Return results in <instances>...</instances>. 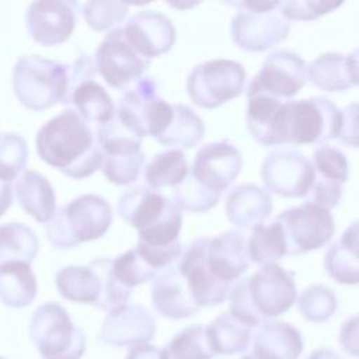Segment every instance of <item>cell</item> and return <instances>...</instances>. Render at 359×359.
Listing matches in <instances>:
<instances>
[{
	"mask_svg": "<svg viewBox=\"0 0 359 359\" xmlns=\"http://www.w3.org/2000/svg\"><path fill=\"white\" fill-rule=\"evenodd\" d=\"M275 220L283 231L286 255L318 250L331 240L335 231L330 210L309 202L283 210Z\"/></svg>",
	"mask_w": 359,
	"mask_h": 359,
	"instance_id": "cell-10",
	"label": "cell"
},
{
	"mask_svg": "<svg viewBox=\"0 0 359 359\" xmlns=\"http://www.w3.org/2000/svg\"><path fill=\"white\" fill-rule=\"evenodd\" d=\"M339 342L345 352L358 358V317L352 316L348 318L339 331Z\"/></svg>",
	"mask_w": 359,
	"mask_h": 359,
	"instance_id": "cell-47",
	"label": "cell"
},
{
	"mask_svg": "<svg viewBox=\"0 0 359 359\" xmlns=\"http://www.w3.org/2000/svg\"><path fill=\"white\" fill-rule=\"evenodd\" d=\"M241 359H257V358H255V356H254V355H252V353H248V355H245V356H243V358H241Z\"/></svg>",
	"mask_w": 359,
	"mask_h": 359,
	"instance_id": "cell-51",
	"label": "cell"
},
{
	"mask_svg": "<svg viewBox=\"0 0 359 359\" xmlns=\"http://www.w3.org/2000/svg\"><path fill=\"white\" fill-rule=\"evenodd\" d=\"M251 338L257 359H299L304 348L299 330L285 321L262 323Z\"/></svg>",
	"mask_w": 359,
	"mask_h": 359,
	"instance_id": "cell-26",
	"label": "cell"
},
{
	"mask_svg": "<svg viewBox=\"0 0 359 359\" xmlns=\"http://www.w3.org/2000/svg\"><path fill=\"white\" fill-rule=\"evenodd\" d=\"M215 355L208 328L201 324L184 328L160 348V359H213Z\"/></svg>",
	"mask_w": 359,
	"mask_h": 359,
	"instance_id": "cell-35",
	"label": "cell"
},
{
	"mask_svg": "<svg viewBox=\"0 0 359 359\" xmlns=\"http://www.w3.org/2000/svg\"><path fill=\"white\" fill-rule=\"evenodd\" d=\"M245 87L243 65L230 59H213L196 65L188 74L187 93L191 101L213 109L241 95Z\"/></svg>",
	"mask_w": 359,
	"mask_h": 359,
	"instance_id": "cell-9",
	"label": "cell"
},
{
	"mask_svg": "<svg viewBox=\"0 0 359 359\" xmlns=\"http://www.w3.org/2000/svg\"><path fill=\"white\" fill-rule=\"evenodd\" d=\"M116 210L121 219L137 230V234L182 217V210L174 202L146 185L126 189L118 201Z\"/></svg>",
	"mask_w": 359,
	"mask_h": 359,
	"instance_id": "cell-14",
	"label": "cell"
},
{
	"mask_svg": "<svg viewBox=\"0 0 359 359\" xmlns=\"http://www.w3.org/2000/svg\"><path fill=\"white\" fill-rule=\"evenodd\" d=\"M342 3L323 1V0H289L279 1V11L287 21H311L332 10Z\"/></svg>",
	"mask_w": 359,
	"mask_h": 359,
	"instance_id": "cell-45",
	"label": "cell"
},
{
	"mask_svg": "<svg viewBox=\"0 0 359 359\" xmlns=\"http://www.w3.org/2000/svg\"><path fill=\"white\" fill-rule=\"evenodd\" d=\"M342 112L328 98L311 97L280 104L275 121V144H310L338 139Z\"/></svg>",
	"mask_w": 359,
	"mask_h": 359,
	"instance_id": "cell-3",
	"label": "cell"
},
{
	"mask_svg": "<svg viewBox=\"0 0 359 359\" xmlns=\"http://www.w3.org/2000/svg\"><path fill=\"white\" fill-rule=\"evenodd\" d=\"M28 330L42 359H80L86 351L83 330L56 302L41 304L32 313Z\"/></svg>",
	"mask_w": 359,
	"mask_h": 359,
	"instance_id": "cell-6",
	"label": "cell"
},
{
	"mask_svg": "<svg viewBox=\"0 0 359 359\" xmlns=\"http://www.w3.org/2000/svg\"><path fill=\"white\" fill-rule=\"evenodd\" d=\"M206 328L216 355L241 353L248 348L252 337V327L243 323L229 310L219 314Z\"/></svg>",
	"mask_w": 359,
	"mask_h": 359,
	"instance_id": "cell-32",
	"label": "cell"
},
{
	"mask_svg": "<svg viewBox=\"0 0 359 359\" xmlns=\"http://www.w3.org/2000/svg\"><path fill=\"white\" fill-rule=\"evenodd\" d=\"M338 306L334 290L325 285H311L297 297L300 314L311 323H324L332 317Z\"/></svg>",
	"mask_w": 359,
	"mask_h": 359,
	"instance_id": "cell-40",
	"label": "cell"
},
{
	"mask_svg": "<svg viewBox=\"0 0 359 359\" xmlns=\"http://www.w3.org/2000/svg\"><path fill=\"white\" fill-rule=\"evenodd\" d=\"M313 178L311 161L296 150H275L261 165V180L266 189L283 198H304Z\"/></svg>",
	"mask_w": 359,
	"mask_h": 359,
	"instance_id": "cell-13",
	"label": "cell"
},
{
	"mask_svg": "<svg viewBox=\"0 0 359 359\" xmlns=\"http://www.w3.org/2000/svg\"><path fill=\"white\" fill-rule=\"evenodd\" d=\"M282 102L262 94L247 95V129L262 146H275V121Z\"/></svg>",
	"mask_w": 359,
	"mask_h": 359,
	"instance_id": "cell-34",
	"label": "cell"
},
{
	"mask_svg": "<svg viewBox=\"0 0 359 359\" xmlns=\"http://www.w3.org/2000/svg\"><path fill=\"white\" fill-rule=\"evenodd\" d=\"M112 222L109 203L95 194H84L56 209L45 223L48 241L57 250H69L80 243L102 237Z\"/></svg>",
	"mask_w": 359,
	"mask_h": 359,
	"instance_id": "cell-4",
	"label": "cell"
},
{
	"mask_svg": "<svg viewBox=\"0 0 359 359\" xmlns=\"http://www.w3.org/2000/svg\"><path fill=\"white\" fill-rule=\"evenodd\" d=\"M327 273L338 283H358V222L355 220L342 236L334 241L324 255Z\"/></svg>",
	"mask_w": 359,
	"mask_h": 359,
	"instance_id": "cell-28",
	"label": "cell"
},
{
	"mask_svg": "<svg viewBox=\"0 0 359 359\" xmlns=\"http://www.w3.org/2000/svg\"><path fill=\"white\" fill-rule=\"evenodd\" d=\"M39 250V241L32 229L24 223L0 224V265L10 261L31 264Z\"/></svg>",
	"mask_w": 359,
	"mask_h": 359,
	"instance_id": "cell-36",
	"label": "cell"
},
{
	"mask_svg": "<svg viewBox=\"0 0 359 359\" xmlns=\"http://www.w3.org/2000/svg\"><path fill=\"white\" fill-rule=\"evenodd\" d=\"M94 65L109 87L125 90L149 69L150 59L140 55L118 27L108 31L98 45Z\"/></svg>",
	"mask_w": 359,
	"mask_h": 359,
	"instance_id": "cell-11",
	"label": "cell"
},
{
	"mask_svg": "<svg viewBox=\"0 0 359 359\" xmlns=\"http://www.w3.org/2000/svg\"><path fill=\"white\" fill-rule=\"evenodd\" d=\"M341 112H342V121H341V130H339L338 139L349 147H356L358 146V123H356L358 104L352 102L344 109H341Z\"/></svg>",
	"mask_w": 359,
	"mask_h": 359,
	"instance_id": "cell-46",
	"label": "cell"
},
{
	"mask_svg": "<svg viewBox=\"0 0 359 359\" xmlns=\"http://www.w3.org/2000/svg\"><path fill=\"white\" fill-rule=\"evenodd\" d=\"M95 137L102 153L101 170L107 180L116 185H129L139 178L144 163L142 140L114 118L98 125Z\"/></svg>",
	"mask_w": 359,
	"mask_h": 359,
	"instance_id": "cell-8",
	"label": "cell"
},
{
	"mask_svg": "<svg viewBox=\"0 0 359 359\" xmlns=\"http://www.w3.org/2000/svg\"><path fill=\"white\" fill-rule=\"evenodd\" d=\"M111 269L114 276L129 289L151 280L158 273L140 257L136 248H130L111 259Z\"/></svg>",
	"mask_w": 359,
	"mask_h": 359,
	"instance_id": "cell-42",
	"label": "cell"
},
{
	"mask_svg": "<svg viewBox=\"0 0 359 359\" xmlns=\"http://www.w3.org/2000/svg\"><path fill=\"white\" fill-rule=\"evenodd\" d=\"M307 79L324 91H345L358 84V50L349 55L328 52L307 66Z\"/></svg>",
	"mask_w": 359,
	"mask_h": 359,
	"instance_id": "cell-25",
	"label": "cell"
},
{
	"mask_svg": "<svg viewBox=\"0 0 359 359\" xmlns=\"http://www.w3.org/2000/svg\"><path fill=\"white\" fill-rule=\"evenodd\" d=\"M0 359H6V358H4V356H0Z\"/></svg>",
	"mask_w": 359,
	"mask_h": 359,
	"instance_id": "cell-52",
	"label": "cell"
},
{
	"mask_svg": "<svg viewBox=\"0 0 359 359\" xmlns=\"http://www.w3.org/2000/svg\"><path fill=\"white\" fill-rule=\"evenodd\" d=\"M272 212L269 194L255 184H241L231 188L224 199V213L238 229H254L264 223Z\"/></svg>",
	"mask_w": 359,
	"mask_h": 359,
	"instance_id": "cell-24",
	"label": "cell"
},
{
	"mask_svg": "<svg viewBox=\"0 0 359 359\" xmlns=\"http://www.w3.org/2000/svg\"><path fill=\"white\" fill-rule=\"evenodd\" d=\"M73 105L83 121L104 125L115 115V105L108 93L94 80H87L74 87L63 101Z\"/></svg>",
	"mask_w": 359,
	"mask_h": 359,
	"instance_id": "cell-31",
	"label": "cell"
},
{
	"mask_svg": "<svg viewBox=\"0 0 359 359\" xmlns=\"http://www.w3.org/2000/svg\"><path fill=\"white\" fill-rule=\"evenodd\" d=\"M122 29L130 45L150 60L167 53L175 42V28L171 20L154 10L139 11Z\"/></svg>",
	"mask_w": 359,
	"mask_h": 359,
	"instance_id": "cell-20",
	"label": "cell"
},
{
	"mask_svg": "<svg viewBox=\"0 0 359 359\" xmlns=\"http://www.w3.org/2000/svg\"><path fill=\"white\" fill-rule=\"evenodd\" d=\"M248 258L259 265L275 264L286 255V244L280 224L273 220L269 224H259L252 229L247 240Z\"/></svg>",
	"mask_w": 359,
	"mask_h": 359,
	"instance_id": "cell-38",
	"label": "cell"
},
{
	"mask_svg": "<svg viewBox=\"0 0 359 359\" xmlns=\"http://www.w3.org/2000/svg\"><path fill=\"white\" fill-rule=\"evenodd\" d=\"M156 332V320L140 304H126L109 311L101 324L100 339L112 346L149 344Z\"/></svg>",
	"mask_w": 359,
	"mask_h": 359,
	"instance_id": "cell-19",
	"label": "cell"
},
{
	"mask_svg": "<svg viewBox=\"0 0 359 359\" xmlns=\"http://www.w3.org/2000/svg\"><path fill=\"white\" fill-rule=\"evenodd\" d=\"M156 81L149 76H142L130 83L119 98L115 118L132 133L143 139L149 136L150 118L160 102Z\"/></svg>",
	"mask_w": 359,
	"mask_h": 359,
	"instance_id": "cell-23",
	"label": "cell"
},
{
	"mask_svg": "<svg viewBox=\"0 0 359 359\" xmlns=\"http://www.w3.org/2000/svg\"><path fill=\"white\" fill-rule=\"evenodd\" d=\"M77 1L41 0L29 4L25 13V25L29 36L42 46H55L66 42L77 22Z\"/></svg>",
	"mask_w": 359,
	"mask_h": 359,
	"instance_id": "cell-15",
	"label": "cell"
},
{
	"mask_svg": "<svg viewBox=\"0 0 359 359\" xmlns=\"http://www.w3.org/2000/svg\"><path fill=\"white\" fill-rule=\"evenodd\" d=\"M188 174V163L182 150L168 149L157 153L144 167V180L153 189L177 187Z\"/></svg>",
	"mask_w": 359,
	"mask_h": 359,
	"instance_id": "cell-37",
	"label": "cell"
},
{
	"mask_svg": "<svg viewBox=\"0 0 359 359\" xmlns=\"http://www.w3.org/2000/svg\"><path fill=\"white\" fill-rule=\"evenodd\" d=\"M209 237H198L188 244L177 258V265L184 275L188 287L199 307L217 306L223 303L231 286L215 279L206 264V247Z\"/></svg>",
	"mask_w": 359,
	"mask_h": 359,
	"instance_id": "cell-17",
	"label": "cell"
},
{
	"mask_svg": "<svg viewBox=\"0 0 359 359\" xmlns=\"http://www.w3.org/2000/svg\"><path fill=\"white\" fill-rule=\"evenodd\" d=\"M314 178L307 192L306 202L325 208H335L342 196L344 184L349 175L345 154L332 146H320L313 153Z\"/></svg>",
	"mask_w": 359,
	"mask_h": 359,
	"instance_id": "cell-18",
	"label": "cell"
},
{
	"mask_svg": "<svg viewBox=\"0 0 359 359\" xmlns=\"http://www.w3.org/2000/svg\"><path fill=\"white\" fill-rule=\"evenodd\" d=\"M206 264L215 279L233 287V282L237 280L250 265L244 233L240 230H227L209 238Z\"/></svg>",
	"mask_w": 359,
	"mask_h": 359,
	"instance_id": "cell-22",
	"label": "cell"
},
{
	"mask_svg": "<svg viewBox=\"0 0 359 359\" xmlns=\"http://www.w3.org/2000/svg\"><path fill=\"white\" fill-rule=\"evenodd\" d=\"M243 167L240 150L229 140L203 144L195 154L189 174L202 187L220 194L237 178Z\"/></svg>",
	"mask_w": 359,
	"mask_h": 359,
	"instance_id": "cell-16",
	"label": "cell"
},
{
	"mask_svg": "<svg viewBox=\"0 0 359 359\" xmlns=\"http://www.w3.org/2000/svg\"><path fill=\"white\" fill-rule=\"evenodd\" d=\"M151 280V304L160 316L181 320L194 316L201 309L177 265V259L161 269Z\"/></svg>",
	"mask_w": 359,
	"mask_h": 359,
	"instance_id": "cell-21",
	"label": "cell"
},
{
	"mask_svg": "<svg viewBox=\"0 0 359 359\" xmlns=\"http://www.w3.org/2000/svg\"><path fill=\"white\" fill-rule=\"evenodd\" d=\"M88 266L95 272L100 282V296L94 304L97 309L104 311H114L122 306H126L132 289L123 286L112 273L111 258L102 257L93 259Z\"/></svg>",
	"mask_w": 359,
	"mask_h": 359,
	"instance_id": "cell-39",
	"label": "cell"
},
{
	"mask_svg": "<svg viewBox=\"0 0 359 359\" xmlns=\"http://www.w3.org/2000/svg\"><path fill=\"white\" fill-rule=\"evenodd\" d=\"M35 146L42 161L70 178H86L101 168L95 132L73 108L49 119L38 130Z\"/></svg>",
	"mask_w": 359,
	"mask_h": 359,
	"instance_id": "cell-1",
	"label": "cell"
},
{
	"mask_svg": "<svg viewBox=\"0 0 359 359\" xmlns=\"http://www.w3.org/2000/svg\"><path fill=\"white\" fill-rule=\"evenodd\" d=\"M129 4L122 1H88L83 6V15L87 25L95 31L111 29L125 20Z\"/></svg>",
	"mask_w": 359,
	"mask_h": 359,
	"instance_id": "cell-44",
	"label": "cell"
},
{
	"mask_svg": "<svg viewBox=\"0 0 359 359\" xmlns=\"http://www.w3.org/2000/svg\"><path fill=\"white\" fill-rule=\"evenodd\" d=\"M28 146L25 140L13 132L0 135V180L11 182L25 168Z\"/></svg>",
	"mask_w": 359,
	"mask_h": 359,
	"instance_id": "cell-43",
	"label": "cell"
},
{
	"mask_svg": "<svg viewBox=\"0 0 359 359\" xmlns=\"http://www.w3.org/2000/svg\"><path fill=\"white\" fill-rule=\"evenodd\" d=\"M230 313L257 327L286 313L296 300L294 273L278 264L262 265L231 287Z\"/></svg>",
	"mask_w": 359,
	"mask_h": 359,
	"instance_id": "cell-2",
	"label": "cell"
},
{
	"mask_svg": "<svg viewBox=\"0 0 359 359\" xmlns=\"http://www.w3.org/2000/svg\"><path fill=\"white\" fill-rule=\"evenodd\" d=\"M307 359H342V358L331 348H318L313 351Z\"/></svg>",
	"mask_w": 359,
	"mask_h": 359,
	"instance_id": "cell-49",
	"label": "cell"
},
{
	"mask_svg": "<svg viewBox=\"0 0 359 359\" xmlns=\"http://www.w3.org/2000/svg\"><path fill=\"white\" fill-rule=\"evenodd\" d=\"M203 135V119L195 111L184 104H171L170 118L156 140L163 146L181 150L196 146Z\"/></svg>",
	"mask_w": 359,
	"mask_h": 359,
	"instance_id": "cell-30",
	"label": "cell"
},
{
	"mask_svg": "<svg viewBox=\"0 0 359 359\" xmlns=\"http://www.w3.org/2000/svg\"><path fill=\"white\" fill-rule=\"evenodd\" d=\"M13 203V187L11 182L0 180V217L8 210Z\"/></svg>",
	"mask_w": 359,
	"mask_h": 359,
	"instance_id": "cell-48",
	"label": "cell"
},
{
	"mask_svg": "<svg viewBox=\"0 0 359 359\" xmlns=\"http://www.w3.org/2000/svg\"><path fill=\"white\" fill-rule=\"evenodd\" d=\"M238 8L231 20L233 42L250 52L273 48L287 38L290 24L279 11V1H227Z\"/></svg>",
	"mask_w": 359,
	"mask_h": 359,
	"instance_id": "cell-7",
	"label": "cell"
},
{
	"mask_svg": "<svg viewBox=\"0 0 359 359\" xmlns=\"http://www.w3.org/2000/svg\"><path fill=\"white\" fill-rule=\"evenodd\" d=\"M38 285L31 264L10 261L0 265V300L11 309L31 304L36 296Z\"/></svg>",
	"mask_w": 359,
	"mask_h": 359,
	"instance_id": "cell-29",
	"label": "cell"
},
{
	"mask_svg": "<svg viewBox=\"0 0 359 359\" xmlns=\"http://www.w3.org/2000/svg\"><path fill=\"white\" fill-rule=\"evenodd\" d=\"M18 205L39 223H48L56 212V196L50 182L34 170H25L14 184Z\"/></svg>",
	"mask_w": 359,
	"mask_h": 359,
	"instance_id": "cell-27",
	"label": "cell"
},
{
	"mask_svg": "<svg viewBox=\"0 0 359 359\" xmlns=\"http://www.w3.org/2000/svg\"><path fill=\"white\" fill-rule=\"evenodd\" d=\"M55 285L59 294L74 303L95 304L100 296V282L87 265H69L56 272Z\"/></svg>",
	"mask_w": 359,
	"mask_h": 359,
	"instance_id": "cell-33",
	"label": "cell"
},
{
	"mask_svg": "<svg viewBox=\"0 0 359 359\" xmlns=\"http://www.w3.org/2000/svg\"><path fill=\"white\" fill-rule=\"evenodd\" d=\"M69 65L38 55L21 56L13 67V90L20 104L43 111L62 102L67 88Z\"/></svg>",
	"mask_w": 359,
	"mask_h": 359,
	"instance_id": "cell-5",
	"label": "cell"
},
{
	"mask_svg": "<svg viewBox=\"0 0 359 359\" xmlns=\"http://www.w3.org/2000/svg\"><path fill=\"white\" fill-rule=\"evenodd\" d=\"M167 4L171 7L180 8V10H184V8H191L194 6H198L199 3L198 1H195V3H192V1H167Z\"/></svg>",
	"mask_w": 359,
	"mask_h": 359,
	"instance_id": "cell-50",
	"label": "cell"
},
{
	"mask_svg": "<svg viewBox=\"0 0 359 359\" xmlns=\"http://www.w3.org/2000/svg\"><path fill=\"white\" fill-rule=\"evenodd\" d=\"M174 203L182 210L192 213H203L210 210L220 201V194H216L205 187H202L194 177L188 174L187 177L174 187Z\"/></svg>",
	"mask_w": 359,
	"mask_h": 359,
	"instance_id": "cell-41",
	"label": "cell"
},
{
	"mask_svg": "<svg viewBox=\"0 0 359 359\" xmlns=\"http://www.w3.org/2000/svg\"><path fill=\"white\" fill-rule=\"evenodd\" d=\"M307 80V65L294 52L278 49L271 52L259 72L247 87V95L262 94L280 101H289Z\"/></svg>",
	"mask_w": 359,
	"mask_h": 359,
	"instance_id": "cell-12",
	"label": "cell"
}]
</instances>
